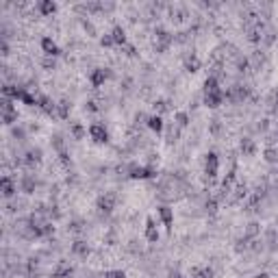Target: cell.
Segmentation results:
<instances>
[{"instance_id": "1", "label": "cell", "mask_w": 278, "mask_h": 278, "mask_svg": "<svg viewBox=\"0 0 278 278\" xmlns=\"http://www.w3.org/2000/svg\"><path fill=\"white\" fill-rule=\"evenodd\" d=\"M152 50L156 52V55H165L167 50L172 48V44H174V33L172 31H167L165 26L156 24L154 29H152Z\"/></svg>"}, {"instance_id": "2", "label": "cell", "mask_w": 278, "mask_h": 278, "mask_svg": "<svg viewBox=\"0 0 278 278\" xmlns=\"http://www.w3.org/2000/svg\"><path fill=\"white\" fill-rule=\"evenodd\" d=\"M250 96H252V89H250V85H246V83H235V85H230L226 92H224V100H228L233 104L248 102Z\"/></svg>"}, {"instance_id": "3", "label": "cell", "mask_w": 278, "mask_h": 278, "mask_svg": "<svg viewBox=\"0 0 278 278\" xmlns=\"http://www.w3.org/2000/svg\"><path fill=\"white\" fill-rule=\"evenodd\" d=\"M126 176L130 181H150V178H156L159 176V172H156V167L152 165H146V163H128L126 165Z\"/></svg>"}, {"instance_id": "4", "label": "cell", "mask_w": 278, "mask_h": 278, "mask_svg": "<svg viewBox=\"0 0 278 278\" xmlns=\"http://www.w3.org/2000/svg\"><path fill=\"white\" fill-rule=\"evenodd\" d=\"M165 13H167V20H170L172 24H176V26H183V24L187 22V20L191 18V13H189V7H187V4H181V2L167 4Z\"/></svg>"}, {"instance_id": "5", "label": "cell", "mask_w": 278, "mask_h": 278, "mask_svg": "<svg viewBox=\"0 0 278 278\" xmlns=\"http://www.w3.org/2000/svg\"><path fill=\"white\" fill-rule=\"evenodd\" d=\"M15 100L13 98H7V96H2V100H0V111H2V124L7 128H13L15 126V122H18V107L13 104Z\"/></svg>"}, {"instance_id": "6", "label": "cell", "mask_w": 278, "mask_h": 278, "mask_svg": "<svg viewBox=\"0 0 278 278\" xmlns=\"http://www.w3.org/2000/svg\"><path fill=\"white\" fill-rule=\"evenodd\" d=\"M118 207V193L115 191H102L100 196L96 198V209L102 215H111Z\"/></svg>"}, {"instance_id": "7", "label": "cell", "mask_w": 278, "mask_h": 278, "mask_svg": "<svg viewBox=\"0 0 278 278\" xmlns=\"http://www.w3.org/2000/svg\"><path fill=\"white\" fill-rule=\"evenodd\" d=\"M217 174H219V156H217V152L209 150L204 154V176L209 181H213V178H217Z\"/></svg>"}, {"instance_id": "8", "label": "cell", "mask_w": 278, "mask_h": 278, "mask_svg": "<svg viewBox=\"0 0 278 278\" xmlns=\"http://www.w3.org/2000/svg\"><path fill=\"white\" fill-rule=\"evenodd\" d=\"M41 161H44V150L39 148V146H33V148H29L22 154V165L29 167V170H33V167H37Z\"/></svg>"}, {"instance_id": "9", "label": "cell", "mask_w": 278, "mask_h": 278, "mask_svg": "<svg viewBox=\"0 0 278 278\" xmlns=\"http://www.w3.org/2000/svg\"><path fill=\"white\" fill-rule=\"evenodd\" d=\"M37 185H39V181H37V176L35 174H22L20 176V181H18V187H20V191H22L24 196H33V193L37 191Z\"/></svg>"}, {"instance_id": "10", "label": "cell", "mask_w": 278, "mask_h": 278, "mask_svg": "<svg viewBox=\"0 0 278 278\" xmlns=\"http://www.w3.org/2000/svg\"><path fill=\"white\" fill-rule=\"evenodd\" d=\"M109 78H111V70H109V67H96V70L89 72V85L93 89H98V87H102Z\"/></svg>"}, {"instance_id": "11", "label": "cell", "mask_w": 278, "mask_h": 278, "mask_svg": "<svg viewBox=\"0 0 278 278\" xmlns=\"http://www.w3.org/2000/svg\"><path fill=\"white\" fill-rule=\"evenodd\" d=\"M18 189H20L18 183H15L9 174H4L2 178H0V191H2V198H4V200H11V198L18 196Z\"/></svg>"}, {"instance_id": "12", "label": "cell", "mask_w": 278, "mask_h": 278, "mask_svg": "<svg viewBox=\"0 0 278 278\" xmlns=\"http://www.w3.org/2000/svg\"><path fill=\"white\" fill-rule=\"evenodd\" d=\"M87 133H89V137H92L93 144H107L109 141V130L104 128V124H98V122L89 124Z\"/></svg>"}, {"instance_id": "13", "label": "cell", "mask_w": 278, "mask_h": 278, "mask_svg": "<svg viewBox=\"0 0 278 278\" xmlns=\"http://www.w3.org/2000/svg\"><path fill=\"white\" fill-rule=\"evenodd\" d=\"M52 278H72L74 276V265L70 263V261H65V259H61V261H57L55 267H52Z\"/></svg>"}, {"instance_id": "14", "label": "cell", "mask_w": 278, "mask_h": 278, "mask_svg": "<svg viewBox=\"0 0 278 278\" xmlns=\"http://www.w3.org/2000/svg\"><path fill=\"white\" fill-rule=\"evenodd\" d=\"M183 67H185V70L189 72V74H196V72H200L202 61H200V57H198V52H196V50L187 52V55L183 57Z\"/></svg>"}, {"instance_id": "15", "label": "cell", "mask_w": 278, "mask_h": 278, "mask_svg": "<svg viewBox=\"0 0 278 278\" xmlns=\"http://www.w3.org/2000/svg\"><path fill=\"white\" fill-rule=\"evenodd\" d=\"M39 46H41V52H44V57H59L61 55V48L59 44H57L52 37H48V35H44V37L39 39Z\"/></svg>"}, {"instance_id": "16", "label": "cell", "mask_w": 278, "mask_h": 278, "mask_svg": "<svg viewBox=\"0 0 278 278\" xmlns=\"http://www.w3.org/2000/svg\"><path fill=\"white\" fill-rule=\"evenodd\" d=\"M202 104L207 109H219L224 104V89H219V92H213V93H202Z\"/></svg>"}, {"instance_id": "17", "label": "cell", "mask_w": 278, "mask_h": 278, "mask_svg": "<svg viewBox=\"0 0 278 278\" xmlns=\"http://www.w3.org/2000/svg\"><path fill=\"white\" fill-rule=\"evenodd\" d=\"M156 213H159L161 222H163V226L167 228V233H170L172 226H174V209H172L170 204H159V207H156Z\"/></svg>"}, {"instance_id": "18", "label": "cell", "mask_w": 278, "mask_h": 278, "mask_svg": "<svg viewBox=\"0 0 278 278\" xmlns=\"http://www.w3.org/2000/svg\"><path fill=\"white\" fill-rule=\"evenodd\" d=\"M70 250H72V254H74V256H78V259H87V256L92 254V246H89L85 239H81V237L72 241Z\"/></svg>"}, {"instance_id": "19", "label": "cell", "mask_w": 278, "mask_h": 278, "mask_svg": "<svg viewBox=\"0 0 278 278\" xmlns=\"http://www.w3.org/2000/svg\"><path fill=\"white\" fill-rule=\"evenodd\" d=\"M248 196H250L248 183H237V185H235V189H233V193H230V202H233V204L246 202V200H248Z\"/></svg>"}, {"instance_id": "20", "label": "cell", "mask_w": 278, "mask_h": 278, "mask_svg": "<svg viewBox=\"0 0 278 278\" xmlns=\"http://www.w3.org/2000/svg\"><path fill=\"white\" fill-rule=\"evenodd\" d=\"M239 152L241 156H256V152H259V146H256V141L252 137H241L239 139Z\"/></svg>"}, {"instance_id": "21", "label": "cell", "mask_w": 278, "mask_h": 278, "mask_svg": "<svg viewBox=\"0 0 278 278\" xmlns=\"http://www.w3.org/2000/svg\"><path fill=\"white\" fill-rule=\"evenodd\" d=\"M248 59H250V65H252V70H261V67L267 63V59H270V57H267L265 48H254L252 52H250Z\"/></svg>"}, {"instance_id": "22", "label": "cell", "mask_w": 278, "mask_h": 278, "mask_svg": "<svg viewBox=\"0 0 278 278\" xmlns=\"http://www.w3.org/2000/svg\"><path fill=\"white\" fill-rule=\"evenodd\" d=\"M144 235H146V241L148 244H156L159 241V228H156V222H154V217H146V230H144Z\"/></svg>"}, {"instance_id": "23", "label": "cell", "mask_w": 278, "mask_h": 278, "mask_svg": "<svg viewBox=\"0 0 278 278\" xmlns=\"http://www.w3.org/2000/svg\"><path fill=\"white\" fill-rule=\"evenodd\" d=\"M261 233H263V226H261L259 219H250V222L246 224V228H244V237L250 239V241H252V239H259Z\"/></svg>"}, {"instance_id": "24", "label": "cell", "mask_w": 278, "mask_h": 278, "mask_svg": "<svg viewBox=\"0 0 278 278\" xmlns=\"http://www.w3.org/2000/svg\"><path fill=\"white\" fill-rule=\"evenodd\" d=\"M146 126H148L152 133H156V135H161L165 130V122H163V115H156V113H152L148 115V122H146Z\"/></svg>"}, {"instance_id": "25", "label": "cell", "mask_w": 278, "mask_h": 278, "mask_svg": "<svg viewBox=\"0 0 278 278\" xmlns=\"http://www.w3.org/2000/svg\"><path fill=\"white\" fill-rule=\"evenodd\" d=\"M111 37H113V44L118 46V48H126V46H128L126 31H124L122 26H113V31H111Z\"/></svg>"}, {"instance_id": "26", "label": "cell", "mask_w": 278, "mask_h": 278, "mask_svg": "<svg viewBox=\"0 0 278 278\" xmlns=\"http://www.w3.org/2000/svg\"><path fill=\"white\" fill-rule=\"evenodd\" d=\"M263 161L265 163H270V165H278V146L276 144H265Z\"/></svg>"}, {"instance_id": "27", "label": "cell", "mask_w": 278, "mask_h": 278, "mask_svg": "<svg viewBox=\"0 0 278 278\" xmlns=\"http://www.w3.org/2000/svg\"><path fill=\"white\" fill-rule=\"evenodd\" d=\"M72 113V100H67V98H61L59 102H57V118L59 120H67Z\"/></svg>"}, {"instance_id": "28", "label": "cell", "mask_w": 278, "mask_h": 278, "mask_svg": "<svg viewBox=\"0 0 278 278\" xmlns=\"http://www.w3.org/2000/svg\"><path fill=\"white\" fill-rule=\"evenodd\" d=\"M57 9H59V4L57 2H52V0H39L37 2V11L39 15H52V13H57Z\"/></svg>"}, {"instance_id": "29", "label": "cell", "mask_w": 278, "mask_h": 278, "mask_svg": "<svg viewBox=\"0 0 278 278\" xmlns=\"http://www.w3.org/2000/svg\"><path fill=\"white\" fill-rule=\"evenodd\" d=\"M219 78H215L209 74L207 78H204V83H202V93H213V92H219Z\"/></svg>"}, {"instance_id": "30", "label": "cell", "mask_w": 278, "mask_h": 278, "mask_svg": "<svg viewBox=\"0 0 278 278\" xmlns=\"http://www.w3.org/2000/svg\"><path fill=\"white\" fill-rule=\"evenodd\" d=\"M174 124L178 128H187L191 124V115L189 111H174Z\"/></svg>"}, {"instance_id": "31", "label": "cell", "mask_w": 278, "mask_h": 278, "mask_svg": "<svg viewBox=\"0 0 278 278\" xmlns=\"http://www.w3.org/2000/svg\"><path fill=\"white\" fill-rule=\"evenodd\" d=\"M235 67H237L239 74H248L250 70H252V65H250V59L244 55H237L235 57Z\"/></svg>"}, {"instance_id": "32", "label": "cell", "mask_w": 278, "mask_h": 278, "mask_svg": "<svg viewBox=\"0 0 278 278\" xmlns=\"http://www.w3.org/2000/svg\"><path fill=\"white\" fill-rule=\"evenodd\" d=\"M181 130H183V128H178L176 124H170V126H167V130H165V141H167V146H174V144H176L178 137H181Z\"/></svg>"}, {"instance_id": "33", "label": "cell", "mask_w": 278, "mask_h": 278, "mask_svg": "<svg viewBox=\"0 0 278 278\" xmlns=\"http://www.w3.org/2000/svg\"><path fill=\"white\" fill-rule=\"evenodd\" d=\"M70 135H72V137H74V139H78V141H81V139H85L87 128L83 126L81 122H72V124H70Z\"/></svg>"}, {"instance_id": "34", "label": "cell", "mask_w": 278, "mask_h": 278, "mask_svg": "<svg viewBox=\"0 0 278 278\" xmlns=\"http://www.w3.org/2000/svg\"><path fill=\"white\" fill-rule=\"evenodd\" d=\"M24 207H26V202L24 200H18V198H11V200H7V204H4L7 213H20Z\"/></svg>"}, {"instance_id": "35", "label": "cell", "mask_w": 278, "mask_h": 278, "mask_svg": "<svg viewBox=\"0 0 278 278\" xmlns=\"http://www.w3.org/2000/svg\"><path fill=\"white\" fill-rule=\"evenodd\" d=\"M67 233H72V235L85 233V222H83V219H70V222H67Z\"/></svg>"}, {"instance_id": "36", "label": "cell", "mask_w": 278, "mask_h": 278, "mask_svg": "<svg viewBox=\"0 0 278 278\" xmlns=\"http://www.w3.org/2000/svg\"><path fill=\"white\" fill-rule=\"evenodd\" d=\"M267 107H270V111H272V113H276V115H278V87H276V89H272L270 96H267Z\"/></svg>"}, {"instance_id": "37", "label": "cell", "mask_w": 278, "mask_h": 278, "mask_svg": "<svg viewBox=\"0 0 278 278\" xmlns=\"http://www.w3.org/2000/svg\"><path fill=\"white\" fill-rule=\"evenodd\" d=\"M209 135H213V137H219V135H222V122H219L217 118L209 120Z\"/></svg>"}, {"instance_id": "38", "label": "cell", "mask_w": 278, "mask_h": 278, "mask_svg": "<svg viewBox=\"0 0 278 278\" xmlns=\"http://www.w3.org/2000/svg\"><path fill=\"white\" fill-rule=\"evenodd\" d=\"M217 207H219V202H217V198H215V196L207 198V202H204V211H207L209 215H215V213H217Z\"/></svg>"}, {"instance_id": "39", "label": "cell", "mask_w": 278, "mask_h": 278, "mask_svg": "<svg viewBox=\"0 0 278 278\" xmlns=\"http://www.w3.org/2000/svg\"><path fill=\"white\" fill-rule=\"evenodd\" d=\"M152 107H154V113H156V115H161V113H165L167 109H170V102H167L165 98H156Z\"/></svg>"}, {"instance_id": "40", "label": "cell", "mask_w": 278, "mask_h": 278, "mask_svg": "<svg viewBox=\"0 0 278 278\" xmlns=\"http://www.w3.org/2000/svg\"><path fill=\"white\" fill-rule=\"evenodd\" d=\"M11 137H13L15 141H20V144H24V141H26V130H24L22 126H18V124H15V126L11 128Z\"/></svg>"}, {"instance_id": "41", "label": "cell", "mask_w": 278, "mask_h": 278, "mask_svg": "<svg viewBox=\"0 0 278 278\" xmlns=\"http://www.w3.org/2000/svg\"><path fill=\"white\" fill-rule=\"evenodd\" d=\"M41 67H44V70H48V72H52L57 67V59H55V57H44V59H41Z\"/></svg>"}, {"instance_id": "42", "label": "cell", "mask_w": 278, "mask_h": 278, "mask_svg": "<svg viewBox=\"0 0 278 278\" xmlns=\"http://www.w3.org/2000/svg\"><path fill=\"white\" fill-rule=\"evenodd\" d=\"M276 35H278V33H276L274 29H267V33H265V37H263V46H265V48L274 44V41H276Z\"/></svg>"}, {"instance_id": "43", "label": "cell", "mask_w": 278, "mask_h": 278, "mask_svg": "<svg viewBox=\"0 0 278 278\" xmlns=\"http://www.w3.org/2000/svg\"><path fill=\"white\" fill-rule=\"evenodd\" d=\"M81 24H83V29L89 33V37H96V26H93L92 22H89V18L85 20V18H81Z\"/></svg>"}, {"instance_id": "44", "label": "cell", "mask_w": 278, "mask_h": 278, "mask_svg": "<svg viewBox=\"0 0 278 278\" xmlns=\"http://www.w3.org/2000/svg\"><path fill=\"white\" fill-rule=\"evenodd\" d=\"M100 46L102 48H113V37H111V33H104V35H100Z\"/></svg>"}, {"instance_id": "45", "label": "cell", "mask_w": 278, "mask_h": 278, "mask_svg": "<svg viewBox=\"0 0 278 278\" xmlns=\"http://www.w3.org/2000/svg\"><path fill=\"white\" fill-rule=\"evenodd\" d=\"M102 278H126V274L122 270H109L102 274Z\"/></svg>"}, {"instance_id": "46", "label": "cell", "mask_w": 278, "mask_h": 278, "mask_svg": "<svg viewBox=\"0 0 278 278\" xmlns=\"http://www.w3.org/2000/svg\"><path fill=\"white\" fill-rule=\"evenodd\" d=\"M256 130H259V133H267V130H270V120H267V118L259 120V124H256Z\"/></svg>"}, {"instance_id": "47", "label": "cell", "mask_w": 278, "mask_h": 278, "mask_svg": "<svg viewBox=\"0 0 278 278\" xmlns=\"http://www.w3.org/2000/svg\"><path fill=\"white\" fill-rule=\"evenodd\" d=\"M0 48H2V57H4V59H7V57L11 55V46H9V41H7V39L0 41Z\"/></svg>"}, {"instance_id": "48", "label": "cell", "mask_w": 278, "mask_h": 278, "mask_svg": "<svg viewBox=\"0 0 278 278\" xmlns=\"http://www.w3.org/2000/svg\"><path fill=\"white\" fill-rule=\"evenodd\" d=\"M98 109H100V107H98V102H96V100H87V102H85V111H89V113H96Z\"/></svg>"}, {"instance_id": "49", "label": "cell", "mask_w": 278, "mask_h": 278, "mask_svg": "<svg viewBox=\"0 0 278 278\" xmlns=\"http://www.w3.org/2000/svg\"><path fill=\"white\" fill-rule=\"evenodd\" d=\"M124 50H126V57H130V59H135V57L139 55V52H137V48H135L133 44H128V46H126V48H124Z\"/></svg>"}, {"instance_id": "50", "label": "cell", "mask_w": 278, "mask_h": 278, "mask_svg": "<svg viewBox=\"0 0 278 278\" xmlns=\"http://www.w3.org/2000/svg\"><path fill=\"white\" fill-rule=\"evenodd\" d=\"M254 278H270V274H267V272H259Z\"/></svg>"}, {"instance_id": "51", "label": "cell", "mask_w": 278, "mask_h": 278, "mask_svg": "<svg viewBox=\"0 0 278 278\" xmlns=\"http://www.w3.org/2000/svg\"><path fill=\"white\" fill-rule=\"evenodd\" d=\"M87 278H102V274H89Z\"/></svg>"}, {"instance_id": "52", "label": "cell", "mask_w": 278, "mask_h": 278, "mask_svg": "<svg viewBox=\"0 0 278 278\" xmlns=\"http://www.w3.org/2000/svg\"><path fill=\"white\" fill-rule=\"evenodd\" d=\"M172 278H187V276H181V274H172Z\"/></svg>"}, {"instance_id": "53", "label": "cell", "mask_w": 278, "mask_h": 278, "mask_svg": "<svg viewBox=\"0 0 278 278\" xmlns=\"http://www.w3.org/2000/svg\"><path fill=\"white\" fill-rule=\"evenodd\" d=\"M276 226H278V217H276Z\"/></svg>"}, {"instance_id": "54", "label": "cell", "mask_w": 278, "mask_h": 278, "mask_svg": "<svg viewBox=\"0 0 278 278\" xmlns=\"http://www.w3.org/2000/svg\"><path fill=\"white\" fill-rule=\"evenodd\" d=\"M276 270H278V263H276Z\"/></svg>"}]
</instances>
